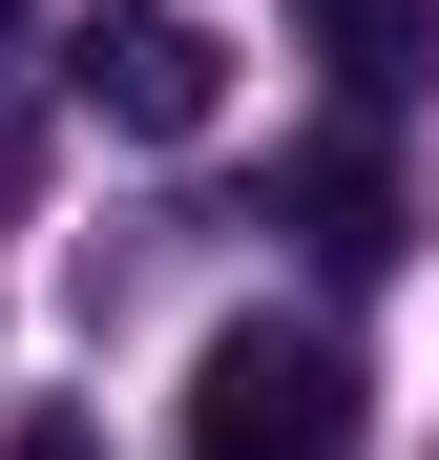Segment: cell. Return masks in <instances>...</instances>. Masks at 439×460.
I'll list each match as a JSON object with an SVG mask.
<instances>
[{
    "label": "cell",
    "instance_id": "cell-4",
    "mask_svg": "<svg viewBox=\"0 0 439 460\" xmlns=\"http://www.w3.org/2000/svg\"><path fill=\"white\" fill-rule=\"evenodd\" d=\"M0 460H105V439H84V419H22V439H0Z\"/></svg>",
    "mask_w": 439,
    "mask_h": 460
},
{
    "label": "cell",
    "instance_id": "cell-6",
    "mask_svg": "<svg viewBox=\"0 0 439 460\" xmlns=\"http://www.w3.org/2000/svg\"><path fill=\"white\" fill-rule=\"evenodd\" d=\"M314 22H335V0H314Z\"/></svg>",
    "mask_w": 439,
    "mask_h": 460
},
{
    "label": "cell",
    "instance_id": "cell-5",
    "mask_svg": "<svg viewBox=\"0 0 439 460\" xmlns=\"http://www.w3.org/2000/svg\"><path fill=\"white\" fill-rule=\"evenodd\" d=\"M0 42H22V0H0Z\"/></svg>",
    "mask_w": 439,
    "mask_h": 460
},
{
    "label": "cell",
    "instance_id": "cell-3",
    "mask_svg": "<svg viewBox=\"0 0 439 460\" xmlns=\"http://www.w3.org/2000/svg\"><path fill=\"white\" fill-rule=\"evenodd\" d=\"M272 209H293V252H314L335 293H356V272H377V252H398V189H377V146H356V126H335V146H314V168H293Z\"/></svg>",
    "mask_w": 439,
    "mask_h": 460
},
{
    "label": "cell",
    "instance_id": "cell-2",
    "mask_svg": "<svg viewBox=\"0 0 439 460\" xmlns=\"http://www.w3.org/2000/svg\"><path fill=\"white\" fill-rule=\"evenodd\" d=\"M63 105L126 126V146H189L209 105H231V63H209V22H168V0H105V22L63 42Z\"/></svg>",
    "mask_w": 439,
    "mask_h": 460
},
{
    "label": "cell",
    "instance_id": "cell-1",
    "mask_svg": "<svg viewBox=\"0 0 439 460\" xmlns=\"http://www.w3.org/2000/svg\"><path fill=\"white\" fill-rule=\"evenodd\" d=\"M189 460H356V356L293 314H231L189 376Z\"/></svg>",
    "mask_w": 439,
    "mask_h": 460
}]
</instances>
